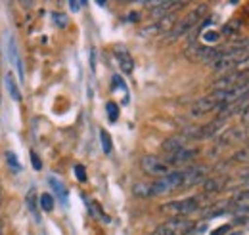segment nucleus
Returning a JSON list of instances; mask_svg holds the SVG:
<instances>
[{
    "label": "nucleus",
    "mask_w": 249,
    "mask_h": 235,
    "mask_svg": "<svg viewBox=\"0 0 249 235\" xmlns=\"http://www.w3.org/2000/svg\"><path fill=\"white\" fill-rule=\"evenodd\" d=\"M199 210V199L197 197H186L178 201H169L165 205L159 206L161 214H167L171 218H188L190 214Z\"/></svg>",
    "instance_id": "obj_2"
},
{
    "label": "nucleus",
    "mask_w": 249,
    "mask_h": 235,
    "mask_svg": "<svg viewBox=\"0 0 249 235\" xmlns=\"http://www.w3.org/2000/svg\"><path fill=\"white\" fill-rule=\"evenodd\" d=\"M248 226H249V220H248Z\"/></svg>",
    "instance_id": "obj_33"
},
{
    "label": "nucleus",
    "mask_w": 249,
    "mask_h": 235,
    "mask_svg": "<svg viewBox=\"0 0 249 235\" xmlns=\"http://www.w3.org/2000/svg\"><path fill=\"white\" fill-rule=\"evenodd\" d=\"M31 161H33V168H35V170H40V168H42V163H40V159L36 157V153H31Z\"/></svg>",
    "instance_id": "obj_26"
},
{
    "label": "nucleus",
    "mask_w": 249,
    "mask_h": 235,
    "mask_svg": "<svg viewBox=\"0 0 249 235\" xmlns=\"http://www.w3.org/2000/svg\"><path fill=\"white\" fill-rule=\"evenodd\" d=\"M0 235H4V226L0 224Z\"/></svg>",
    "instance_id": "obj_31"
},
{
    "label": "nucleus",
    "mask_w": 249,
    "mask_h": 235,
    "mask_svg": "<svg viewBox=\"0 0 249 235\" xmlns=\"http://www.w3.org/2000/svg\"><path fill=\"white\" fill-rule=\"evenodd\" d=\"M224 107V90H213L211 94L199 98L192 105V115L194 117H203L211 111H218Z\"/></svg>",
    "instance_id": "obj_3"
},
{
    "label": "nucleus",
    "mask_w": 249,
    "mask_h": 235,
    "mask_svg": "<svg viewBox=\"0 0 249 235\" xmlns=\"http://www.w3.org/2000/svg\"><path fill=\"white\" fill-rule=\"evenodd\" d=\"M207 12H209V6H207V4H199V6H196L194 10H190L180 21H177L175 29L165 36V40H175V38H180L182 34L190 33L194 27H197V25L201 23V19L207 16Z\"/></svg>",
    "instance_id": "obj_1"
},
{
    "label": "nucleus",
    "mask_w": 249,
    "mask_h": 235,
    "mask_svg": "<svg viewBox=\"0 0 249 235\" xmlns=\"http://www.w3.org/2000/svg\"><path fill=\"white\" fill-rule=\"evenodd\" d=\"M6 157L10 159V167H12L14 170H18V168H19V165H18V159H16V155H14L12 151H8V153H6Z\"/></svg>",
    "instance_id": "obj_25"
},
{
    "label": "nucleus",
    "mask_w": 249,
    "mask_h": 235,
    "mask_svg": "<svg viewBox=\"0 0 249 235\" xmlns=\"http://www.w3.org/2000/svg\"><path fill=\"white\" fill-rule=\"evenodd\" d=\"M207 167L203 165H192L188 167L186 170H182V189L192 187V185H197V184H203L205 178H207Z\"/></svg>",
    "instance_id": "obj_8"
},
{
    "label": "nucleus",
    "mask_w": 249,
    "mask_h": 235,
    "mask_svg": "<svg viewBox=\"0 0 249 235\" xmlns=\"http://www.w3.org/2000/svg\"><path fill=\"white\" fill-rule=\"evenodd\" d=\"M0 206H2V187H0Z\"/></svg>",
    "instance_id": "obj_32"
},
{
    "label": "nucleus",
    "mask_w": 249,
    "mask_h": 235,
    "mask_svg": "<svg viewBox=\"0 0 249 235\" xmlns=\"http://www.w3.org/2000/svg\"><path fill=\"white\" fill-rule=\"evenodd\" d=\"M244 48H246V54H248V52H249V38H248V40H246V44H244Z\"/></svg>",
    "instance_id": "obj_30"
},
{
    "label": "nucleus",
    "mask_w": 249,
    "mask_h": 235,
    "mask_svg": "<svg viewBox=\"0 0 249 235\" xmlns=\"http://www.w3.org/2000/svg\"><path fill=\"white\" fill-rule=\"evenodd\" d=\"M197 149H190V147H182V149H178V151H175V153H171V155H167V165L171 167V165H188V163H192L196 157H197Z\"/></svg>",
    "instance_id": "obj_11"
},
{
    "label": "nucleus",
    "mask_w": 249,
    "mask_h": 235,
    "mask_svg": "<svg viewBox=\"0 0 249 235\" xmlns=\"http://www.w3.org/2000/svg\"><path fill=\"white\" fill-rule=\"evenodd\" d=\"M236 25H240V23H238V21H232L230 25H226V29H224V33H226V34H232V33H238V31H240V27H236Z\"/></svg>",
    "instance_id": "obj_27"
},
{
    "label": "nucleus",
    "mask_w": 249,
    "mask_h": 235,
    "mask_svg": "<svg viewBox=\"0 0 249 235\" xmlns=\"http://www.w3.org/2000/svg\"><path fill=\"white\" fill-rule=\"evenodd\" d=\"M234 161H240V163H248L249 161V147H244V149H240L234 157H232Z\"/></svg>",
    "instance_id": "obj_22"
},
{
    "label": "nucleus",
    "mask_w": 249,
    "mask_h": 235,
    "mask_svg": "<svg viewBox=\"0 0 249 235\" xmlns=\"http://www.w3.org/2000/svg\"><path fill=\"white\" fill-rule=\"evenodd\" d=\"M140 168L148 176H154V178H161L171 172V167L167 165V161H163L157 155H144L142 161H140Z\"/></svg>",
    "instance_id": "obj_6"
},
{
    "label": "nucleus",
    "mask_w": 249,
    "mask_h": 235,
    "mask_svg": "<svg viewBox=\"0 0 249 235\" xmlns=\"http://www.w3.org/2000/svg\"><path fill=\"white\" fill-rule=\"evenodd\" d=\"M226 124V118L222 117H217L213 118L211 122H207L205 126H201V128H197L196 130V138H199V140H207V138H215L220 134V128Z\"/></svg>",
    "instance_id": "obj_10"
},
{
    "label": "nucleus",
    "mask_w": 249,
    "mask_h": 235,
    "mask_svg": "<svg viewBox=\"0 0 249 235\" xmlns=\"http://www.w3.org/2000/svg\"><path fill=\"white\" fill-rule=\"evenodd\" d=\"M50 187L54 189V193L62 199V201H65V195H67V189L63 187V184L60 182V180H56V178H50Z\"/></svg>",
    "instance_id": "obj_18"
},
{
    "label": "nucleus",
    "mask_w": 249,
    "mask_h": 235,
    "mask_svg": "<svg viewBox=\"0 0 249 235\" xmlns=\"http://www.w3.org/2000/svg\"><path fill=\"white\" fill-rule=\"evenodd\" d=\"M188 138H190V136H186V134H177V136H171L169 140H165V142H163L161 149H163L167 155H171V153H175V151H178V149L186 147Z\"/></svg>",
    "instance_id": "obj_13"
},
{
    "label": "nucleus",
    "mask_w": 249,
    "mask_h": 235,
    "mask_svg": "<svg viewBox=\"0 0 249 235\" xmlns=\"http://www.w3.org/2000/svg\"><path fill=\"white\" fill-rule=\"evenodd\" d=\"M40 206L44 212H52L54 210V197L50 193H42L40 195Z\"/></svg>",
    "instance_id": "obj_20"
},
{
    "label": "nucleus",
    "mask_w": 249,
    "mask_h": 235,
    "mask_svg": "<svg viewBox=\"0 0 249 235\" xmlns=\"http://www.w3.org/2000/svg\"><path fill=\"white\" fill-rule=\"evenodd\" d=\"M52 19L58 23V27H67V17H65L63 14H54Z\"/></svg>",
    "instance_id": "obj_24"
},
{
    "label": "nucleus",
    "mask_w": 249,
    "mask_h": 235,
    "mask_svg": "<svg viewBox=\"0 0 249 235\" xmlns=\"http://www.w3.org/2000/svg\"><path fill=\"white\" fill-rule=\"evenodd\" d=\"M248 147H249V146H248Z\"/></svg>",
    "instance_id": "obj_34"
},
{
    "label": "nucleus",
    "mask_w": 249,
    "mask_h": 235,
    "mask_svg": "<svg viewBox=\"0 0 249 235\" xmlns=\"http://www.w3.org/2000/svg\"><path fill=\"white\" fill-rule=\"evenodd\" d=\"M4 83H6V88H8V94L16 100V101H21V92L18 88V83L14 81V75L8 71L6 73V77H4Z\"/></svg>",
    "instance_id": "obj_16"
},
{
    "label": "nucleus",
    "mask_w": 249,
    "mask_h": 235,
    "mask_svg": "<svg viewBox=\"0 0 249 235\" xmlns=\"http://www.w3.org/2000/svg\"><path fill=\"white\" fill-rule=\"evenodd\" d=\"M194 230V222L188 218H169L167 222L159 224L154 235H188Z\"/></svg>",
    "instance_id": "obj_5"
},
{
    "label": "nucleus",
    "mask_w": 249,
    "mask_h": 235,
    "mask_svg": "<svg viewBox=\"0 0 249 235\" xmlns=\"http://www.w3.org/2000/svg\"><path fill=\"white\" fill-rule=\"evenodd\" d=\"M100 142H102V149H104V153H106V155H109V153H111V149H113V146H111V138H109V132H107V130H102V132H100Z\"/></svg>",
    "instance_id": "obj_19"
},
{
    "label": "nucleus",
    "mask_w": 249,
    "mask_h": 235,
    "mask_svg": "<svg viewBox=\"0 0 249 235\" xmlns=\"http://www.w3.org/2000/svg\"><path fill=\"white\" fill-rule=\"evenodd\" d=\"M106 109H107L109 120H111V122H115V120H117V117H119V107H117V103H115V101H107Z\"/></svg>",
    "instance_id": "obj_21"
},
{
    "label": "nucleus",
    "mask_w": 249,
    "mask_h": 235,
    "mask_svg": "<svg viewBox=\"0 0 249 235\" xmlns=\"http://www.w3.org/2000/svg\"><path fill=\"white\" fill-rule=\"evenodd\" d=\"M75 176H77L79 182H87V170H85L81 165H77V167H75Z\"/></svg>",
    "instance_id": "obj_23"
},
{
    "label": "nucleus",
    "mask_w": 249,
    "mask_h": 235,
    "mask_svg": "<svg viewBox=\"0 0 249 235\" xmlns=\"http://www.w3.org/2000/svg\"><path fill=\"white\" fill-rule=\"evenodd\" d=\"M180 187H182V170L169 172V174H165V176L157 178V180L152 182V197L171 193V191L180 189Z\"/></svg>",
    "instance_id": "obj_4"
},
{
    "label": "nucleus",
    "mask_w": 249,
    "mask_h": 235,
    "mask_svg": "<svg viewBox=\"0 0 249 235\" xmlns=\"http://www.w3.org/2000/svg\"><path fill=\"white\" fill-rule=\"evenodd\" d=\"M218 52L217 48H209V46H203V44H197V42H192L186 48V58L192 59V61H201V63H213L217 59Z\"/></svg>",
    "instance_id": "obj_7"
},
{
    "label": "nucleus",
    "mask_w": 249,
    "mask_h": 235,
    "mask_svg": "<svg viewBox=\"0 0 249 235\" xmlns=\"http://www.w3.org/2000/svg\"><path fill=\"white\" fill-rule=\"evenodd\" d=\"M246 138V128L242 126H230L224 132L218 134V146H232Z\"/></svg>",
    "instance_id": "obj_9"
},
{
    "label": "nucleus",
    "mask_w": 249,
    "mask_h": 235,
    "mask_svg": "<svg viewBox=\"0 0 249 235\" xmlns=\"http://www.w3.org/2000/svg\"><path fill=\"white\" fill-rule=\"evenodd\" d=\"M242 122H246V124H249V105L242 111Z\"/></svg>",
    "instance_id": "obj_29"
},
{
    "label": "nucleus",
    "mask_w": 249,
    "mask_h": 235,
    "mask_svg": "<svg viewBox=\"0 0 249 235\" xmlns=\"http://www.w3.org/2000/svg\"><path fill=\"white\" fill-rule=\"evenodd\" d=\"M113 52H115V58H117V63H119L121 71H123L124 75H130L132 69H134V61H132L130 52H128L124 46H115Z\"/></svg>",
    "instance_id": "obj_12"
},
{
    "label": "nucleus",
    "mask_w": 249,
    "mask_h": 235,
    "mask_svg": "<svg viewBox=\"0 0 249 235\" xmlns=\"http://www.w3.org/2000/svg\"><path fill=\"white\" fill-rule=\"evenodd\" d=\"M226 185V178L224 176H211V178H205L203 182V189L205 193H218L222 191Z\"/></svg>",
    "instance_id": "obj_14"
},
{
    "label": "nucleus",
    "mask_w": 249,
    "mask_h": 235,
    "mask_svg": "<svg viewBox=\"0 0 249 235\" xmlns=\"http://www.w3.org/2000/svg\"><path fill=\"white\" fill-rule=\"evenodd\" d=\"M132 193H134V197H140V199L152 197V182H138L132 187Z\"/></svg>",
    "instance_id": "obj_17"
},
{
    "label": "nucleus",
    "mask_w": 249,
    "mask_h": 235,
    "mask_svg": "<svg viewBox=\"0 0 249 235\" xmlns=\"http://www.w3.org/2000/svg\"><path fill=\"white\" fill-rule=\"evenodd\" d=\"M8 58L14 65H18V71H19V77L23 81V67H21V61H19V54H18V46H16V40L14 36H10V42H8Z\"/></svg>",
    "instance_id": "obj_15"
},
{
    "label": "nucleus",
    "mask_w": 249,
    "mask_h": 235,
    "mask_svg": "<svg viewBox=\"0 0 249 235\" xmlns=\"http://www.w3.org/2000/svg\"><path fill=\"white\" fill-rule=\"evenodd\" d=\"M83 6H85L83 2H75V0H71V2H69V8H71V12H79Z\"/></svg>",
    "instance_id": "obj_28"
}]
</instances>
